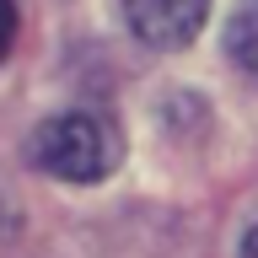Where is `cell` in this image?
<instances>
[{
  "mask_svg": "<svg viewBox=\"0 0 258 258\" xmlns=\"http://www.w3.org/2000/svg\"><path fill=\"white\" fill-rule=\"evenodd\" d=\"M27 156L38 172L59 177V183H97L118 167L124 145L97 113H54L32 129Z\"/></svg>",
  "mask_w": 258,
  "mask_h": 258,
  "instance_id": "1",
  "label": "cell"
},
{
  "mask_svg": "<svg viewBox=\"0 0 258 258\" xmlns=\"http://www.w3.org/2000/svg\"><path fill=\"white\" fill-rule=\"evenodd\" d=\"M124 16L135 38L151 48H183L199 38L210 16V0H124Z\"/></svg>",
  "mask_w": 258,
  "mask_h": 258,
  "instance_id": "2",
  "label": "cell"
},
{
  "mask_svg": "<svg viewBox=\"0 0 258 258\" xmlns=\"http://www.w3.org/2000/svg\"><path fill=\"white\" fill-rule=\"evenodd\" d=\"M226 54L258 86V0H242L237 11H231V22H226Z\"/></svg>",
  "mask_w": 258,
  "mask_h": 258,
  "instance_id": "3",
  "label": "cell"
},
{
  "mask_svg": "<svg viewBox=\"0 0 258 258\" xmlns=\"http://www.w3.org/2000/svg\"><path fill=\"white\" fill-rule=\"evenodd\" d=\"M16 48V0H0V64Z\"/></svg>",
  "mask_w": 258,
  "mask_h": 258,
  "instance_id": "4",
  "label": "cell"
},
{
  "mask_svg": "<svg viewBox=\"0 0 258 258\" xmlns=\"http://www.w3.org/2000/svg\"><path fill=\"white\" fill-rule=\"evenodd\" d=\"M242 258H258V226L247 231V242H242Z\"/></svg>",
  "mask_w": 258,
  "mask_h": 258,
  "instance_id": "5",
  "label": "cell"
}]
</instances>
